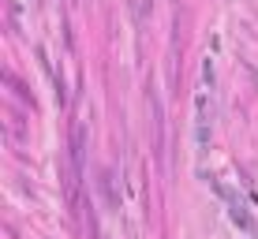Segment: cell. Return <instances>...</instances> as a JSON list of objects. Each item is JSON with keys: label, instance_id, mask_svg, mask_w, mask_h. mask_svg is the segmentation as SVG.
Instances as JSON below:
<instances>
[{"label": "cell", "instance_id": "6da1fadb", "mask_svg": "<svg viewBox=\"0 0 258 239\" xmlns=\"http://www.w3.org/2000/svg\"><path fill=\"white\" fill-rule=\"evenodd\" d=\"M210 116H213L210 86H202L199 97H195V142H199V153H206V146H210Z\"/></svg>", "mask_w": 258, "mask_h": 239}, {"label": "cell", "instance_id": "7a4b0ae2", "mask_svg": "<svg viewBox=\"0 0 258 239\" xmlns=\"http://www.w3.org/2000/svg\"><path fill=\"white\" fill-rule=\"evenodd\" d=\"M83 157H86V123H75L71 127V198L83 180Z\"/></svg>", "mask_w": 258, "mask_h": 239}, {"label": "cell", "instance_id": "3957f363", "mask_svg": "<svg viewBox=\"0 0 258 239\" xmlns=\"http://www.w3.org/2000/svg\"><path fill=\"white\" fill-rule=\"evenodd\" d=\"M217 191L225 194V202H228V209H232V220H236V224L243 228L247 235H258V224L251 220V213H247V206H243V202H239V198H236V194L228 191V187H217Z\"/></svg>", "mask_w": 258, "mask_h": 239}]
</instances>
